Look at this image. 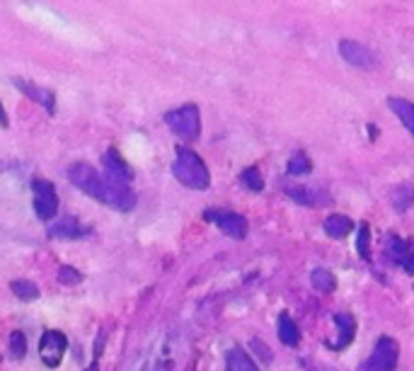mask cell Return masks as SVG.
I'll return each instance as SVG.
<instances>
[{"mask_svg":"<svg viewBox=\"0 0 414 371\" xmlns=\"http://www.w3.org/2000/svg\"><path fill=\"white\" fill-rule=\"evenodd\" d=\"M13 85L20 93H25L30 100H34V102H39V105L44 107L49 114H54V110H56V100H54V93L51 90H47V88H39V85H34V83H27V81H20V78H13Z\"/></svg>","mask_w":414,"mask_h":371,"instance_id":"10","label":"cell"},{"mask_svg":"<svg viewBox=\"0 0 414 371\" xmlns=\"http://www.w3.org/2000/svg\"><path fill=\"white\" fill-rule=\"evenodd\" d=\"M68 180L83 190L88 197L97 199V202L107 204L119 211H131L136 204V194L126 182H119L110 175H102L93 168L90 163H73L68 168Z\"/></svg>","mask_w":414,"mask_h":371,"instance_id":"1","label":"cell"},{"mask_svg":"<svg viewBox=\"0 0 414 371\" xmlns=\"http://www.w3.org/2000/svg\"><path fill=\"white\" fill-rule=\"evenodd\" d=\"M10 289H13V294L20 301H34V299H39V287L34 282H27V279H15V282L10 284Z\"/></svg>","mask_w":414,"mask_h":371,"instance_id":"20","label":"cell"},{"mask_svg":"<svg viewBox=\"0 0 414 371\" xmlns=\"http://www.w3.org/2000/svg\"><path fill=\"white\" fill-rule=\"evenodd\" d=\"M252 347H254V350H257V355H262V357L266 359V362H269V359H271L269 350H266V347H264V345H262V342H259V340H254V342H252Z\"/></svg>","mask_w":414,"mask_h":371,"instance_id":"27","label":"cell"},{"mask_svg":"<svg viewBox=\"0 0 414 371\" xmlns=\"http://www.w3.org/2000/svg\"><path fill=\"white\" fill-rule=\"evenodd\" d=\"M310 282H313L315 291H320V294H332L334 287H337V279L330 270H322V267H317L313 270V275H310Z\"/></svg>","mask_w":414,"mask_h":371,"instance_id":"18","label":"cell"},{"mask_svg":"<svg viewBox=\"0 0 414 371\" xmlns=\"http://www.w3.org/2000/svg\"><path fill=\"white\" fill-rule=\"evenodd\" d=\"M388 255L405 267L410 275H414V250L410 248V243H405L398 236H388Z\"/></svg>","mask_w":414,"mask_h":371,"instance_id":"11","label":"cell"},{"mask_svg":"<svg viewBox=\"0 0 414 371\" xmlns=\"http://www.w3.org/2000/svg\"><path fill=\"white\" fill-rule=\"evenodd\" d=\"M172 173H175V178L182 182L184 187H189V190L203 192L211 185V175H208L206 163L187 146L177 148V158H175V163H172Z\"/></svg>","mask_w":414,"mask_h":371,"instance_id":"2","label":"cell"},{"mask_svg":"<svg viewBox=\"0 0 414 371\" xmlns=\"http://www.w3.org/2000/svg\"><path fill=\"white\" fill-rule=\"evenodd\" d=\"M25 355H27V338H25V333H20V330H13V333H10V357L22 359Z\"/></svg>","mask_w":414,"mask_h":371,"instance_id":"24","label":"cell"},{"mask_svg":"<svg viewBox=\"0 0 414 371\" xmlns=\"http://www.w3.org/2000/svg\"><path fill=\"white\" fill-rule=\"evenodd\" d=\"M393 207L395 211H407L414 204V187L412 185H398L393 190Z\"/></svg>","mask_w":414,"mask_h":371,"instance_id":"19","label":"cell"},{"mask_svg":"<svg viewBox=\"0 0 414 371\" xmlns=\"http://www.w3.org/2000/svg\"><path fill=\"white\" fill-rule=\"evenodd\" d=\"M398 357H400L398 342L383 335V338H378L376 347H373V355L364 362L361 371H393L398 367Z\"/></svg>","mask_w":414,"mask_h":371,"instance_id":"4","label":"cell"},{"mask_svg":"<svg viewBox=\"0 0 414 371\" xmlns=\"http://www.w3.org/2000/svg\"><path fill=\"white\" fill-rule=\"evenodd\" d=\"M81 236V224L76 216H64L56 224L49 226V238H78Z\"/></svg>","mask_w":414,"mask_h":371,"instance_id":"16","label":"cell"},{"mask_svg":"<svg viewBox=\"0 0 414 371\" xmlns=\"http://www.w3.org/2000/svg\"><path fill=\"white\" fill-rule=\"evenodd\" d=\"M388 107L398 114V119L402 124H405L407 129H410V134L414 136V105L410 100H402V97H390L388 100Z\"/></svg>","mask_w":414,"mask_h":371,"instance_id":"17","label":"cell"},{"mask_svg":"<svg viewBox=\"0 0 414 371\" xmlns=\"http://www.w3.org/2000/svg\"><path fill=\"white\" fill-rule=\"evenodd\" d=\"M105 338H107V333H100V338L95 340V357L102 352V347H105Z\"/></svg>","mask_w":414,"mask_h":371,"instance_id":"28","label":"cell"},{"mask_svg":"<svg viewBox=\"0 0 414 371\" xmlns=\"http://www.w3.org/2000/svg\"><path fill=\"white\" fill-rule=\"evenodd\" d=\"M339 56H342L347 64L356 66V68L376 66V54H373L368 47H364V44L351 42V39H342V42H339Z\"/></svg>","mask_w":414,"mask_h":371,"instance_id":"8","label":"cell"},{"mask_svg":"<svg viewBox=\"0 0 414 371\" xmlns=\"http://www.w3.org/2000/svg\"><path fill=\"white\" fill-rule=\"evenodd\" d=\"M85 371H100V369H97V364H93V367H88Z\"/></svg>","mask_w":414,"mask_h":371,"instance_id":"30","label":"cell"},{"mask_svg":"<svg viewBox=\"0 0 414 371\" xmlns=\"http://www.w3.org/2000/svg\"><path fill=\"white\" fill-rule=\"evenodd\" d=\"M32 190H34V211H37V216L42 221H51L59 214V194H56L54 185L49 180L34 178Z\"/></svg>","mask_w":414,"mask_h":371,"instance_id":"5","label":"cell"},{"mask_svg":"<svg viewBox=\"0 0 414 371\" xmlns=\"http://www.w3.org/2000/svg\"><path fill=\"white\" fill-rule=\"evenodd\" d=\"M286 170H288V175H308V173H313V163H310V158L305 156L303 151H298L296 156H291V161H288L286 165Z\"/></svg>","mask_w":414,"mask_h":371,"instance_id":"21","label":"cell"},{"mask_svg":"<svg viewBox=\"0 0 414 371\" xmlns=\"http://www.w3.org/2000/svg\"><path fill=\"white\" fill-rule=\"evenodd\" d=\"M0 124H3V127H8V114H5L3 105H0Z\"/></svg>","mask_w":414,"mask_h":371,"instance_id":"29","label":"cell"},{"mask_svg":"<svg viewBox=\"0 0 414 371\" xmlns=\"http://www.w3.org/2000/svg\"><path fill=\"white\" fill-rule=\"evenodd\" d=\"M83 282V275L78 270H73V267H59V284H64V287H73V284H81Z\"/></svg>","mask_w":414,"mask_h":371,"instance_id":"26","label":"cell"},{"mask_svg":"<svg viewBox=\"0 0 414 371\" xmlns=\"http://www.w3.org/2000/svg\"><path fill=\"white\" fill-rule=\"evenodd\" d=\"M334 325H337L339 338L330 347H332V350H344V347H349L351 342H354L356 321H354V316H349V313H334Z\"/></svg>","mask_w":414,"mask_h":371,"instance_id":"12","label":"cell"},{"mask_svg":"<svg viewBox=\"0 0 414 371\" xmlns=\"http://www.w3.org/2000/svg\"><path fill=\"white\" fill-rule=\"evenodd\" d=\"M102 165H105V175H110V178H114L119 182H126V185L134 180L131 165H129L122 156H119L117 148H110V151L102 156Z\"/></svg>","mask_w":414,"mask_h":371,"instance_id":"9","label":"cell"},{"mask_svg":"<svg viewBox=\"0 0 414 371\" xmlns=\"http://www.w3.org/2000/svg\"><path fill=\"white\" fill-rule=\"evenodd\" d=\"M165 124L177 136H182L184 141H196V139H199V134H201L199 107H196V105H184V107H179V110H170L165 114Z\"/></svg>","mask_w":414,"mask_h":371,"instance_id":"3","label":"cell"},{"mask_svg":"<svg viewBox=\"0 0 414 371\" xmlns=\"http://www.w3.org/2000/svg\"><path fill=\"white\" fill-rule=\"evenodd\" d=\"M203 219L213 221L225 236L235 238V241H242L247 236V219L242 214H235V211H206Z\"/></svg>","mask_w":414,"mask_h":371,"instance_id":"7","label":"cell"},{"mask_svg":"<svg viewBox=\"0 0 414 371\" xmlns=\"http://www.w3.org/2000/svg\"><path fill=\"white\" fill-rule=\"evenodd\" d=\"M225 371H259V367L242 347H232L225 355Z\"/></svg>","mask_w":414,"mask_h":371,"instance_id":"13","label":"cell"},{"mask_svg":"<svg viewBox=\"0 0 414 371\" xmlns=\"http://www.w3.org/2000/svg\"><path fill=\"white\" fill-rule=\"evenodd\" d=\"M276 333H279L281 345H286V347H298V342H300V330H298V325L293 323V318L288 316V313H281V316H279V328H276Z\"/></svg>","mask_w":414,"mask_h":371,"instance_id":"14","label":"cell"},{"mask_svg":"<svg viewBox=\"0 0 414 371\" xmlns=\"http://www.w3.org/2000/svg\"><path fill=\"white\" fill-rule=\"evenodd\" d=\"M68 350V340L64 333H59V330H47V333L42 335V342H39V357H42V362L47 364L49 369H56L61 364V359H64Z\"/></svg>","mask_w":414,"mask_h":371,"instance_id":"6","label":"cell"},{"mask_svg":"<svg viewBox=\"0 0 414 371\" xmlns=\"http://www.w3.org/2000/svg\"><path fill=\"white\" fill-rule=\"evenodd\" d=\"M322 228H325V233L330 238H344L351 233V228H354V221L349 219V216L344 214H332L325 219V224H322Z\"/></svg>","mask_w":414,"mask_h":371,"instance_id":"15","label":"cell"},{"mask_svg":"<svg viewBox=\"0 0 414 371\" xmlns=\"http://www.w3.org/2000/svg\"><path fill=\"white\" fill-rule=\"evenodd\" d=\"M356 253L364 260H371V228L366 224L359 226V238H356Z\"/></svg>","mask_w":414,"mask_h":371,"instance_id":"23","label":"cell"},{"mask_svg":"<svg viewBox=\"0 0 414 371\" xmlns=\"http://www.w3.org/2000/svg\"><path fill=\"white\" fill-rule=\"evenodd\" d=\"M283 192H286L288 197L293 199V202L303 204V207H310V204H315V199L310 197V190H308V187H286Z\"/></svg>","mask_w":414,"mask_h":371,"instance_id":"25","label":"cell"},{"mask_svg":"<svg viewBox=\"0 0 414 371\" xmlns=\"http://www.w3.org/2000/svg\"><path fill=\"white\" fill-rule=\"evenodd\" d=\"M240 182L247 187V190H252V192H262V190H264V178H262V173H259L257 168L242 170Z\"/></svg>","mask_w":414,"mask_h":371,"instance_id":"22","label":"cell"}]
</instances>
